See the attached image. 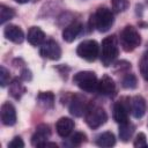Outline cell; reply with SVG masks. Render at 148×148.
<instances>
[{
	"label": "cell",
	"instance_id": "6da1fadb",
	"mask_svg": "<svg viewBox=\"0 0 148 148\" xmlns=\"http://www.w3.org/2000/svg\"><path fill=\"white\" fill-rule=\"evenodd\" d=\"M119 54V47H118V40L116 36H108L102 42V51H101V61L102 64L108 67L112 65V62L116 60V58Z\"/></svg>",
	"mask_w": 148,
	"mask_h": 148
},
{
	"label": "cell",
	"instance_id": "7a4b0ae2",
	"mask_svg": "<svg viewBox=\"0 0 148 148\" xmlns=\"http://www.w3.org/2000/svg\"><path fill=\"white\" fill-rule=\"evenodd\" d=\"M113 14L106 7H99L91 16V23L99 32H106L113 24Z\"/></svg>",
	"mask_w": 148,
	"mask_h": 148
},
{
	"label": "cell",
	"instance_id": "3957f363",
	"mask_svg": "<svg viewBox=\"0 0 148 148\" xmlns=\"http://www.w3.org/2000/svg\"><path fill=\"white\" fill-rule=\"evenodd\" d=\"M120 45L124 51L131 52L141 44V37L138 30L132 25H126L120 32Z\"/></svg>",
	"mask_w": 148,
	"mask_h": 148
},
{
	"label": "cell",
	"instance_id": "277c9868",
	"mask_svg": "<svg viewBox=\"0 0 148 148\" xmlns=\"http://www.w3.org/2000/svg\"><path fill=\"white\" fill-rule=\"evenodd\" d=\"M73 82L83 91L92 92L97 89L98 80L94 72L90 71H81L77 72L73 76Z\"/></svg>",
	"mask_w": 148,
	"mask_h": 148
},
{
	"label": "cell",
	"instance_id": "5b68a950",
	"mask_svg": "<svg viewBox=\"0 0 148 148\" xmlns=\"http://www.w3.org/2000/svg\"><path fill=\"white\" fill-rule=\"evenodd\" d=\"M84 119H86L87 125L90 128L96 130L106 123L108 114L103 108H101L98 105H91V106H88V109L84 113Z\"/></svg>",
	"mask_w": 148,
	"mask_h": 148
},
{
	"label": "cell",
	"instance_id": "8992f818",
	"mask_svg": "<svg viewBox=\"0 0 148 148\" xmlns=\"http://www.w3.org/2000/svg\"><path fill=\"white\" fill-rule=\"evenodd\" d=\"M76 53L80 58L87 61H95L99 54V46L96 40L87 39L81 42L76 47Z\"/></svg>",
	"mask_w": 148,
	"mask_h": 148
},
{
	"label": "cell",
	"instance_id": "52a82bcc",
	"mask_svg": "<svg viewBox=\"0 0 148 148\" xmlns=\"http://www.w3.org/2000/svg\"><path fill=\"white\" fill-rule=\"evenodd\" d=\"M39 54L43 58H46L50 60H58L61 57V49L56 40L49 39L40 45Z\"/></svg>",
	"mask_w": 148,
	"mask_h": 148
},
{
	"label": "cell",
	"instance_id": "ba28073f",
	"mask_svg": "<svg viewBox=\"0 0 148 148\" xmlns=\"http://www.w3.org/2000/svg\"><path fill=\"white\" fill-rule=\"evenodd\" d=\"M50 136H51L50 126L46 124H40L36 127V131L31 136V143L35 147H42V145L45 143Z\"/></svg>",
	"mask_w": 148,
	"mask_h": 148
},
{
	"label": "cell",
	"instance_id": "9c48e42d",
	"mask_svg": "<svg viewBox=\"0 0 148 148\" xmlns=\"http://www.w3.org/2000/svg\"><path fill=\"white\" fill-rule=\"evenodd\" d=\"M88 109V105H87V102H86V98L82 96V95H74L73 98L71 99V103H69V112L71 114L75 116V117H81L86 113Z\"/></svg>",
	"mask_w": 148,
	"mask_h": 148
},
{
	"label": "cell",
	"instance_id": "30bf717a",
	"mask_svg": "<svg viewBox=\"0 0 148 148\" xmlns=\"http://www.w3.org/2000/svg\"><path fill=\"white\" fill-rule=\"evenodd\" d=\"M0 114H1V121H2L3 125H6V126L15 125V123H16V111H15V108L12 103L5 102L1 105Z\"/></svg>",
	"mask_w": 148,
	"mask_h": 148
},
{
	"label": "cell",
	"instance_id": "8fae6325",
	"mask_svg": "<svg viewBox=\"0 0 148 148\" xmlns=\"http://www.w3.org/2000/svg\"><path fill=\"white\" fill-rule=\"evenodd\" d=\"M130 108H131V113L134 118H142L146 113V101L142 96L136 95L131 98L130 102Z\"/></svg>",
	"mask_w": 148,
	"mask_h": 148
},
{
	"label": "cell",
	"instance_id": "7c38bea8",
	"mask_svg": "<svg viewBox=\"0 0 148 148\" xmlns=\"http://www.w3.org/2000/svg\"><path fill=\"white\" fill-rule=\"evenodd\" d=\"M3 35L8 40L15 44H21L24 39L23 30L18 25H15V24H8L3 30Z\"/></svg>",
	"mask_w": 148,
	"mask_h": 148
},
{
	"label": "cell",
	"instance_id": "4fadbf2b",
	"mask_svg": "<svg viewBox=\"0 0 148 148\" xmlns=\"http://www.w3.org/2000/svg\"><path fill=\"white\" fill-rule=\"evenodd\" d=\"M113 119L118 124H123L128 121V108L125 105L123 101H118L113 105V112H112Z\"/></svg>",
	"mask_w": 148,
	"mask_h": 148
},
{
	"label": "cell",
	"instance_id": "5bb4252c",
	"mask_svg": "<svg viewBox=\"0 0 148 148\" xmlns=\"http://www.w3.org/2000/svg\"><path fill=\"white\" fill-rule=\"evenodd\" d=\"M56 130L58 135H60L61 138H66L74 130V121L68 117H62L57 121Z\"/></svg>",
	"mask_w": 148,
	"mask_h": 148
},
{
	"label": "cell",
	"instance_id": "9a60e30c",
	"mask_svg": "<svg viewBox=\"0 0 148 148\" xmlns=\"http://www.w3.org/2000/svg\"><path fill=\"white\" fill-rule=\"evenodd\" d=\"M81 30H82V24L80 22H77V21L72 22L62 31V38H64V40L67 42V43H72L79 36V34L81 32Z\"/></svg>",
	"mask_w": 148,
	"mask_h": 148
},
{
	"label": "cell",
	"instance_id": "2e32d148",
	"mask_svg": "<svg viewBox=\"0 0 148 148\" xmlns=\"http://www.w3.org/2000/svg\"><path fill=\"white\" fill-rule=\"evenodd\" d=\"M97 90L106 96H111L114 94L116 91V84L113 82V80L109 76V75H103L102 79L98 81V86H97Z\"/></svg>",
	"mask_w": 148,
	"mask_h": 148
},
{
	"label": "cell",
	"instance_id": "e0dca14e",
	"mask_svg": "<svg viewBox=\"0 0 148 148\" xmlns=\"http://www.w3.org/2000/svg\"><path fill=\"white\" fill-rule=\"evenodd\" d=\"M28 42L34 46H39L45 42V34L39 27H31L28 30Z\"/></svg>",
	"mask_w": 148,
	"mask_h": 148
},
{
	"label": "cell",
	"instance_id": "ac0fdd59",
	"mask_svg": "<svg viewBox=\"0 0 148 148\" xmlns=\"http://www.w3.org/2000/svg\"><path fill=\"white\" fill-rule=\"evenodd\" d=\"M22 79H17L15 77L10 83H9V94L12 97H14L15 99H20L22 97V95L25 92V88L21 81Z\"/></svg>",
	"mask_w": 148,
	"mask_h": 148
},
{
	"label": "cell",
	"instance_id": "d6986e66",
	"mask_svg": "<svg viewBox=\"0 0 148 148\" xmlns=\"http://www.w3.org/2000/svg\"><path fill=\"white\" fill-rule=\"evenodd\" d=\"M37 102L43 109H52L54 105V95L51 91H43L39 92L37 96Z\"/></svg>",
	"mask_w": 148,
	"mask_h": 148
},
{
	"label": "cell",
	"instance_id": "ffe728a7",
	"mask_svg": "<svg viewBox=\"0 0 148 148\" xmlns=\"http://www.w3.org/2000/svg\"><path fill=\"white\" fill-rule=\"evenodd\" d=\"M134 130H135V126L130 121L120 124V126H119V138H120V140L123 142L130 141V139L132 138V135L134 133Z\"/></svg>",
	"mask_w": 148,
	"mask_h": 148
},
{
	"label": "cell",
	"instance_id": "44dd1931",
	"mask_svg": "<svg viewBox=\"0 0 148 148\" xmlns=\"http://www.w3.org/2000/svg\"><path fill=\"white\" fill-rule=\"evenodd\" d=\"M116 143V138L112 132H104L96 138V145L99 147H112Z\"/></svg>",
	"mask_w": 148,
	"mask_h": 148
},
{
	"label": "cell",
	"instance_id": "7402d4cb",
	"mask_svg": "<svg viewBox=\"0 0 148 148\" xmlns=\"http://www.w3.org/2000/svg\"><path fill=\"white\" fill-rule=\"evenodd\" d=\"M15 15V12L13 8H9L5 5H1L0 6V23L3 24L5 22L9 21L10 18H13Z\"/></svg>",
	"mask_w": 148,
	"mask_h": 148
},
{
	"label": "cell",
	"instance_id": "603a6c76",
	"mask_svg": "<svg viewBox=\"0 0 148 148\" xmlns=\"http://www.w3.org/2000/svg\"><path fill=\"white\" fill-rule=\"evenodd\" d=\"M121 86L125 89H134L138 86V80L134 74H126L121 80Z\"/></svg>",
	"mask_w": 148,
	"mask_h": 148
},
{
	"label": "cell",
	"instance_id": "cb8c5ba5",
	"mask_svg": "<svg viewBox=\"0 0 148 148\" xmlns=\"http://www.w3.org/2000/svg\"><path fill=\"white\" fill-rule=\"evenodd\" d=\"M139 67H140V73L142 75V77L146 81H148V51H146L142 54L140 64H139Z\"/></svg>",
	"mask_w": 148,
	"mask_h": 148
},
{
	"label": "cell",
	"instance_id": "d4e9b609",
	"mask_svg": "<svg viewBox=\"0 0 148 148\" xmlns=\"http://www.w3.org/2000/svg\"><path fill=\"white\" fill-rule=\"evenodd\" d=\"M111 6H112L113 12L121 13V12H125L128 8L130 1L128 0H111Z\"/></svg>",
	"mask_w": 148,
	"mask_h": 148
},
{
	"label": "cell",
	"instance_id": "484cf974",
	"mask_svg": "<svg viewBox=\"0 0 148 148\" xmlns=\"http://www.w3.org/2000/svg\"><path fill=\"white\" fill-rule=\"evenodd\" d=\"M9 83V71L3 66L0 67V84L1 87H6Z\"/></svg>",
	"mask_w": 148,
	"mask_h": 148
},
{
	"label": "cell",
	"instance_id": "4316f807",
	"mask_svg": "<svg viewBox=\"0 0 148 148\" xmlns=\"http://www.w3.org/2000/svg\"><path fill=\"white\" fill-rule=\"evenodd\" d=\"M86 139H87V136H86L84 133H82V132H76V133H74V135L72 136L71 141H72V143H73L74 146H80L81 143H83V142L86 141Z\"/></svg>",
	"mask_w": 148,
	"mask_h": 148
},
{
	"label": "cell",
	"instance_id": "83f0119b",
	"mask_svg": "<svg viewBox=\"0 0 148 148\" xmlns=\"http://www.w3.org/2000/svg\"><path fill=\"white\" fill-rule=\"evenodd\" d=\"M146 146H147V141H146L145 133H139L134 139V147L141 148V147H146Z\"/></svg>",
	"mask_w": 148,
	"mask_h": 148
},
{
	"label": "cell",
	"instance_id": "f1b7e54d",
	"mask_svg": "<svg viewBox=\"0 0 148 148\" xmlns=\"http://www.w3.org/2000/svg\"><path fill=\"white\" fill-rule=\"evenodd\" d=\"M8 147L9 148H22V147H24V143H23V141H22V139L20 136H15L8 143Z\"/></svg>",
	"mask_w": 148,
	"mask_h": 148
},
{
	"label": "cell",
	"instance_id": "f546056e",
	"mask_svg": "<svg viewBox=\"0 0 148 148\" xmlns=\"http://www.w3.org/2000/svg\"><path fill=\"white\" fill-rule=\"evenodd\" d=\"M131 68V64L130 62H127V61H119V62H117L116 64V67H114V71L117 72V71H127V69H130Z\"/></svg>",
	"mask_w": 148,
	"mask_h": 148
},
{
	"label": "cell",
	"instance_id": "4dcf8cb0",
	"mask_svg": "<svg viewBox=\"0 0 148 148\" xmlns=\"http://www.w3.org/2000/svg\"><path fill=\"white\" fill-rule=\"evenodd\" d=\"M21 79L23 80V81H30L31 80V72L29 71V69H23L22 72H21Z\"/></svg>",
	"mask_w": 148,
	"mask_h": 148
},
{
	"label": "cell",
	"instance_id": "1f68e13d",
	"mask_svg": "<svg viewBox=\"0 0 148 148\" xmlns=\"http://www.w3.org/2000/svg\"><path fill=\"white\" fill-rule=\"evenodd\" d=\"M42 147H56V148H57L58 146H57L56 143H53V142H47V141H46L45 143L42 145Z\"/></svg>",
	"mask_w": 148,
	"mask_h": 148
},
{
	"label": "cell",
	"instance_id": "d6a6232c",
	"mask_svg": "<svg viewBox=\"0 0 148 148\" xmlns=\"http://www.w3.org/2000/svg\"><path fill=\"white\" fill-rule=\"evenodd\" d=\"M16 2H18V3H27V2H29L30 0H15Z\"/></svg>",
	"mask_w": 148,
	"mask_h": 148
}]
</instances>
